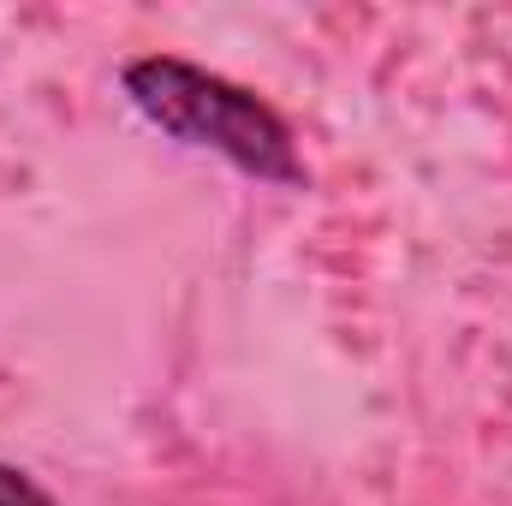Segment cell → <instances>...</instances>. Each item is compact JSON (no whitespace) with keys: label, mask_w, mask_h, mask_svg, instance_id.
Returning a JSON list of instances; mask_svg holds the SVG:
<instances>
[{"label":"cell","mask_w":512,"mask_h":506,"mask_svg":"<svg viewBox=\"0 0 512 506\" xmlns=\"http://www.w3.org/2000/svg\"><path fill=\"white\" fill-rule=\"evenodd\" d=\"M0 506H54V495H48V489H36L24 471L0 465Z\"/></svg>","instance_id":"7a4b0ae2"},{"label":"cell","mask_w":512,"mask_h":506,"mask_svg":"<svg viewBox=\"0 0 512 506\" xmlns=\"http://www.w3.org/2000/svg\"><path fill=\"white\" fill-rule=\"evenodd\" d=\"M131 108L161 126L167 137L191 143V149H215L221 161H233L239 173H251L262 185H286V191H304L310 185V167L292 143V126L245 84L221 78V72H203L179 54H143L120 72Z\"/></svg>","instance_id":"6da1fadb"}]
</instances>
